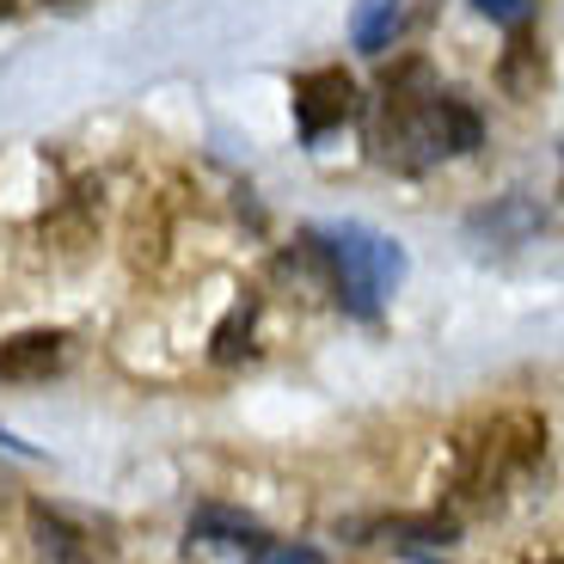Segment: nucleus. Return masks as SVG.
I'll list each match as a JSON object with an SVG mask.
<instances>
[{
  "label": "nucleus",
  "mask_w": 564,
  "mask_h": 564,
  "mask_svg": "<svg viewBox=\"0 0 564 564\" xmlns=\"http://www.w3.org/2000/svg\"><path fill=\"white\" fill-rule=\"evenodd\" d=\"M485 141L479 111L430 74V62H405L368 99V154L387 172H430L442 160H466Z\"/></svg>",
  "instance_id": "f257e3e1"
},
{
  "label": "nucleus",
  "mask_w": 564,
  "mask_h": 564,
  "mask_svg": "<svg viewBox=\"0 0 564 564\" xmlns=\"http://www.w3.org/2000/svg\"><path fill=\"white\" fill-rule=\"evenodd\" d=\"M540 466H546V417L540 411H491L448 442V497L454 509H497Z\"/></svg>",
  "instance_id": "f03ea898"
},
{
  "label": "nucleus",
  "mask_w": 564,
  "mask_h": 564,
  "mask_svg": "<svg viewBox=\"0 0 564 564\" xmlns=\"http://www.w3.org/2000/svg\"><path fill=\"white\" fill-rule=\"evenodd\" d=\"M313 246L325 258V282H332L338 307L356 313V319H375L387 307V295L399 289V276H405V252L362 221L313 227Z\"/></svg>",
  "instance_id": "7ed1b4c3"
},
{
  "label": "nucleus",
  "mask_w": 564,
  "mask_h": 564,
  "mask_svg": "<svg viewBox=\"0 0 564 564\" xmlns=\"http://www.w3.org/2000/svg\"><path fill=\"white\" fill-rule=\"evenodd\" d=\"M356 117V80L344 68H313L295 80V129L301 141H325L338 123Z\"/></svg>",
  "instance_id": "20e7f679"
},
{
  "label": "nucleus",
  "mask_w": 564,
  "mask_h": 564,
  "mask_svg": "<svg viewBox=\"0 0 564 564\" xmlns=\"http://www.w3.org/2000/svg\"><path fill=\"white\" fill-rule=\"evenodd\" d=\"M31 540H37L43 564H117L111 540H99L86 522H74L68 509H50V503L31 509Z\"/></svg>",
  "instance_id": "39448f33"
},
{
  "label": "nucleus",
  "mask_w": 564,
  "mask_h": 564,
  "mask_svg": "<svg viewBox=\"0 0 564 564\" xmlns=\"http://www.w3.org/2000/svg\"><path fill=\"white\" fill-rule=\"evenodd\" d=\"M68 356H74L68 332H13V338H0V381L7 387L50 381V375L68 368Z\"/></svg>",
  "instance_id": "423d86ee"
},
{
  "label": "nucleus",
  "mask_w": 564,
  "mask_h": 564,
  "mask_svg": "<svg viewBox=\"0 0 564 564\" xmlns=\"http://www.w3.org/2000/svg\"><path fill=\"white\" fill-rule=\"evenodd\" d=\"M191 546H209V552H252L264 546V528L240 509H221V503H203L191 516Z\"/></svg>",
  "instance_id": "0eeeda50"
},
{
  "label": "nucleus",
  "mask_w": 564,
  "mask_h": 564,
  "mask_svg": "<svg viewBox=\"0 0 564 564\" xmlns=\"http://www.w3.org/2000/svg\"><path fill=\"white\" fill-rule=\"evenodd\" d=\"M399 31H405V0H356L350 43L362 50V56H387Z\"/></svg>",
  "instance_id": "6e6552de"
},
{
  "label": "nucleus",
  "mask_w": 564,
  "mask_h": 564,
  "mask_svg": "<svg viewBox=\"0 0 564 564\" xmlns=\"http://www.w3.org/2000/svg\"><path fill=\"white\" fill-rule=\"evenodd\" d=\"M497 86H503L509 99H540V86H546V56H540V43L528 31H516L497 62Z\"/></svg>",
  "instance_id": "1a4fd4ad"
},
{
  "label": "nucleus",
  "mask_w": 564,
  "mask_h": 564,
  "mask_svg": "<svg viewBox=\"0 0 564 564\" xmlns=\"http://www.w3.org/2000/svg\"><path fill=\"white\" fill-rule=\"evenodd\" d=\"M240 332L252 338V301H240V307H234V319H227L221 332H215V356H221V362H234V356L246 350V344H240Z\"/></svg>",
  "instance_id": "9d476101"
},
{
  "label": "nucleus",
  "mask_w": 564,
  "mask_h": 564,
  "mask_svg": "<svg viewBox=\"0 0 564 564\" xmlns=\"http://www.w3.org/2000/svg\"><path fill=\"white\" fill-rule=\"evenodd\" d=\"M491 25H509V31H522V19L534 13V0H473Z\"/></svg>",
  "instance_id": "9b49d317"
},
{
  "label": "nucleus",
  "mask_w": 564,
  "mask_h": 564,
  "mask_svg": "<svg viewBox=\"0 0 564 564\" xmlns=\"http://www.w3.org/2000/svg\"><path fill=\"white\" fill-rule=\"evenodd\" d=\"M252 564H325V552H313V546H264Z\"/></svg>",
  "instance_id": "f8f14e48"
},
{
  "label": "nucleus",
  "mask_w": 564,
  "mask_h": 564,
  "mask_svg": "<svg viewBox=\"0 0 564 564\" xmlns=\"http://www.w3.org/2000/svg\"><path fill=\"white\" fill-rule=\"evenodd\" d=\"M13 7H19V0H0V19H7V13H13Z\"/></svg>",
  "instance_id": "ddd939ff"
},
{
  "label": "nucleus",
  "mask_w": 564,
  "mask_h": 564,
  "mask_svg": "<svg viewBox=\"0 0 564 564\" xmlns=\"http://www.w3.org/2000/svg\"><path fill=\"white\" fill-rule=\"evenodd\" d=\"M56 7H74V0H56Z\"/></svg>",
  "instance_id": "4468645a"
},
{
  "label": "nucleus",
  "mask_w": 564,
  "mask_h": 564,
  "mask_svg": "<svg viewBox=\"0 0 564 564\" xmlns=\"http://www.w3.org/2000/svg\"><path fill=\"white\" fill-rule=\"evenodd\" d=\"M423 564H430V558H423Z\"/></svg>",
  "instance_id": "2eb2a0df"
}]
</instances>
